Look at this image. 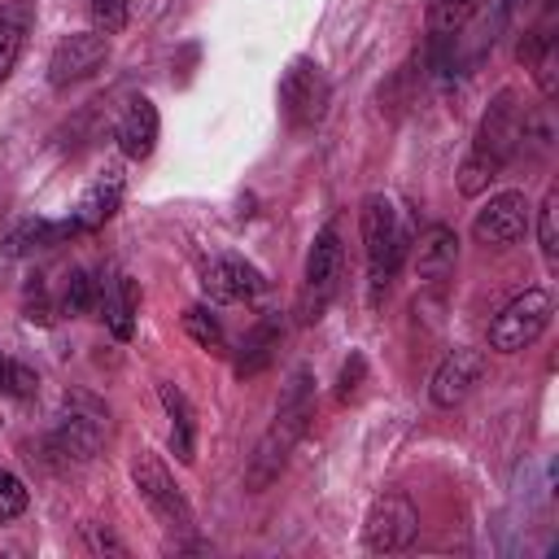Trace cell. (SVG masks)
Returning <instances> with one entry per match:
<instances>
[{"label":"cell","mask_w":559,"mask_h":559,"mask_svg":"<svg viewBox=\"0 0 559 559\" xmlns=\"http://www.w3.org/2000/svg\"><path fill=\"white\" fill-rule=\"evenodd\" d=\"M520 131H524V114L515 105L511 92H498L493 105L480 114V127L472 135V148L459 166V192L463 197H480L502 170L507 162L520 153Z\"/></svg>","instance_id":"1"},{"label":"cell","mask_w":559,"mask_h":559,"mask_svg":"<svg viewBox=\"0 0 559 559\" xmlns=\"http://www.w3.org/2000/svg\"><path fill=\"white\" fill-rule=\"evenodd\" d=\"M310 415H314V384H310V371L297 367L293 380H288V389H284V397H280V406H275L271 428L262 432V441H258V450L249 459V472H245V485L249 489H266L271 480H280V472H284L297 437L306 432V419Z\"/></svg>","instance_id":"2"},{"label":"cell","mask_w":559,"mask_h":559,"mask_svg":"<svg viewBox=\"0 0 559 559\" xmlns=\"http://www.w3.org/2000/svg\"><path fill=\"white\" fill-rule=\"evenodd\" d=\"M358 231H362V253H367V288H371V306L384 301L397 266H402V253H406V231L397 223V210L384 192H371L362 197L358 205Z\"/></svg>","instance_id":"3"},{"label":"cell","mask_w":559,"mask_h":559,"mask_svg":"<svg viewBox=\"0 0 559 559\" xmlns=\"http://www.w3.org/2000/svg\"><path fill=\"white\" fill-rule=\"evenodd\" d=\"M341 258H345L341 253V231H336V223H328L314 236L310 253H306L301 293H297V319L301 323L323 319V310H328V301L336 297V284H341Z\"/></svg>","instance_id":"4"},{"label":"cell","mask_w":559,"mask_h":559,"mask_svg":"<svg viewBox=\"0 0 559 559\" xmlns=\"http://www.w3.org/2000/svg\"><path fill=\"white\" fill-rule=\"evenodd\" d=\"M131 480H135L140 498L148 502V511L162 520L166 533H192V507H188L183 489L175 485V476H170V467L162 463L157 450H140L131 459Z\"/></svg>","instance_id":"5"},{"label":"cell","mask_w":559,"mask_h":559,"mask_svg":"<svg viewBox=\"0 0 559 559\" xmlns=\"http://www.w3.org/2000/svg\"><path fill=\"white\" fill-rule=\"evenodd\" d=\"M550 314H555V301L546 288H524L520 297H511L493 323H489V349L498 354H520L528 349L546 328H550Z\"/></svg>","instance_id":"6"},{"label":"cell","mask_w":559,"mask_h":559,"mask_svg":"<svg viewBox=\"0 0 559 559\" xmlns=\"http://www.w3.org/2000/svg\"><path fill=\"white\" fill-rule=\"evenodd\" d=\"M328 100H332V83L323 66L310 57H297L280 79V109L288 127H314L328 114Z\"/></svg>","instance_id":"7"},{"label":"cell","mask_w":559,"mask_h":559,"mask_svg":"<svg viewBox=\"0 0 559 559\" xmlns=\"http://www.w3.org/2000/svg\"><path fill=\"white\" fill-rule=\"evenodd\" d=\"M419 533V511L406 493L389 489L380 493L371 507H367V520H362V546L371 555H393V550H406Z\"/></svg>","instance_id":"8"},{"label":"cell","mask_w":559,"mask_h":559,"mask_svg":"<svg viewBox=\"0 0 559 559\" xmlns=\"http://www.w3.org/2000/svg\"><path fill=\"white\" fill-rule=\"evenodd\" d=\"M109 61V35L100 31H74L66 35L52 57H48V83L61 92V87H74L83 79H92L100 66Z\"/></svg>","instance_id":"9"},{"label":"cell","mask_w":559,"mask_h":559,"mask_svg":"<svg viewBox=\"0 0 559 559\" xmlns=\"http://www.w3.org/2000/svg\"><path fill=\"white\" fill-rule=\"evenodd\" d=\"M528 218H533L528 197L515 192V188H507V192H493V197L476 210V218H472V236H476L480 245L502 249V245H515V240L528 231Z\"/></svg>","instance_id":"10"},{"label":"cell","mask_w":559,"mask_h":559,"mask_svg":"<svg viewBox=\"0 0 559 559\" xmlns=\"http://www.w3.org/2000/svg\"><path fill=\"white\" fill-rule=\"evenodd\" d=\"M105 428H109L105 411L87 397H74V402H66V411L52 428V450L66 459H92L105 441Z\"/></svg>","instance_id":"11"},{"label":"cell","mask_w":559,"mask_h":559,"mask_svg":"<svg viewBox=\"0 0 559 559\" xmlns=\"http://www.w3.org/2000/svg\"><path fill=\"white\" fill-rule=\"evenodd\" d=\"M480 376H485V349L454 345V349L437 362V371H432V380H428V397H432V406H441V411L459 406V402L480 384Z\"/></svg>","instance_id":"12"},{"label":"cell","mask_w":559,"mask_h":559,"mask_svg":"<svg viewBox=\"0 0 559 559\" xmlns=\"http://www.w3.org/2000/svg\"><path fill=\"white\" fill-rule=\"evenodd\" d=\"M201 293L210 301H253L262 293V271L236 253H214L201 266Z\"/></svg>","instance_id":"13"},{"label":"cell","mask_w":559,"mask_h":559,"mask_svg":"<svg viewBox=\"0 0 559 559\" xmlns=\"http://www.w3.org/2000/svg\"><path fill=\"white\" fill-rule=\"evenodd\" d=\"M122 192H127V175H122V166H105V170H96V179L83 188V197H79V205H74V227L79 231H96V227H105L114 214H118V205H122Z\"/></svg>","instance_id":"14"},{"label":"cell","mask_w":559,"mask_h":559,"mask_svg":"<svg viewBox=\"0 0 559 559\" xmlns=\"http://www.w3.org/2000/svg\"><path fill=\"white\" fill-rule=\"evenodd\" d=\"M157 135H162L157 105H153L148 96H131L127 109H122V118H118V131H114L122 157H127V162H144V157H153Z\"/></svg>","instance_id":"15"},{"label":"cell","mask_w":559,"mask_h":559,"mask_svg":"<svg viewBox=\"0 0 559 559\" xmlns=\"http://www.w3.org/2000/svg\"><path fill=\"white\" fill-rule=\"evenodd\" d=\"M454 262H459V236H454V227H445V223L428 227V231L419 236V249H415V271H419V280L441 284L445 275H454Z\"/></svg>","instance_id":"16"},{"label":"cell","mask_w":559,"mask_h":559,"mask_svg":"<svg viewBox=\"0 0 559 559\" xmlns=\"http://www.w3.org/2000/svg\"><path fill=\"white\" fill-rule=\"evenodd\" d=\"M280 336H284V319L280 314H262L249 332H245V341H240V349H236V376H258L262 367H271V358H275V349H280Z\"/></svg>","instance_id":"17"},{"label":"cell","mask_w":559,"mask_h":559,"mask_svg":"<svg viewBox=\"0 0 559 559\" xmlns=\"http://www.w3.org/2000/svg\"><path fill=\"white\" fill-rule=\"evenodd\" d=\"M135 314H140V288L131 275H114L105 280V297H100V319L118 341H131L135 332Z\"/></svg>","instance_id":"18"},{"label":"cell","mask_w":559,"mask_h":559,"mask_svg":"<svg viewBox=\"0 0 559 559\" xmlns=\"http://www.w3.org/2000/svg\"><path fill=\"white\" fill-rule=\"evenodd\" d=\"M157 393H162V406H166V419H170V454L179 463H192L197 459V415H192V402L170 380H162Z\"/></svg>","instance_id":"19"},{"label":"cell","mask_w":559,"mask_h":559,"mask_svg":"<svg viewBox=\"0 0 559 559\" xmlns=\"http://www.w3.org/2000/svg\"><path fill=\"white\" fill-rule=\"evenodd\" d=\"M31 0H13L0 9V87L9 83V74L17 70V57L26 48V35H31Z\"/></svg>","instance_id":"20"},{"label":"cell","mask_w":559,"mask_h":559,"mask_svg":"<svg viewBox=\"0 0 559 559\" xmlns=\"http://www.w3.org/2000/svg\"><path fill=\"white\" fill-rule=\"evenodd\" d=\"M70 236H79L74 218H61V223H52V218H26V223H17L9 231L4 253L9 258H22V253H35V249H52V245H61Z\"/></svg>","instance_id":"21"},{"label":"cell","mask_w":559,"mask_h":559,"mask_svg":"<svg viewBox=\"0 0 559 559\" xmlns=\"http://www.w3.org/2000/svg\"><path fill=\"white\" fill-rule=\"evenodd\" d=\"M100 297H105V280H96L92 271H70L57 297V314H100Z\"/></svg>","instance_id":"22"},{"label":"cell","mask_w":559,"mask_h":559,"mask_svg":"<svg viewBox=\"0 0 559 559\" xmlns=\"http://www.w3.org/2000/svg\"><path fill=\"white\" fill-rule=\"evenodd\" d=\"M520 61L533 66V79H537V92L550 100L555 87H559V74H555V61H559V44L550 31H537L533 44H520Z\"/></svg>","instance_id":"23"},{"label":"cell","mask_w":559,"mask_h":559,"mask_svg":"<svg viewBox=\"0 0 559 559\" xmlns=\"http://www.w3.org/2000/svg\"><path fill=\"white\" fill-rule=\"evenodd\" d=\"M489 0H428V31L432 35H459Z\"/></svg>","instance_id":"24"},{"label":"cell","mask_w":559,"mask_h":559,"mask_svg":"<svg viewBox=\"0 0 559 559\" xmlns=\"http://www.w3.org/2000/svg\"><path fill=\"white\" fill-rule=\"evenodd\" d=\"M555 218H559V188L550 183L546 197H542V205H537V249H542L546 266L559 262V231H555Z\"/></svg>","instance_id":"25"},{"label":"cell","mask_w":559,"mask_h":559,"mask_svg":"<svg viewBox=\"0 0 559 559\" xmlns=\"http://www.w3.org/2000/svg\"><path fill=\"white\" fill-rule=\"evenodd\" d=\"M183 332L201 345V349H223V323H218V314H210V306H188L183 310Z\"/></svg>","instance_id":"26"},{"label":"cell","mask_w":559,"mask_h":559,"mask_svg":"<svg viewBox=\"0 0 559 559\" xmlns=\"http://www.w3.org/2000/svg\"><path fill=\"white\" fill-rule=\"evenodd\" d=\"M87 9H92V26L100 35H118L131 17V0H92Z\"/></svg>","instance_id":"27"},{"label":"cell","mask_w":559,"mask_h":559,"mask_svg":"<svg viewBox=\"0 0 559 559\" xmlns=\"http://www.w3.org/2000/svg\"><path fill=\"white\" fill-rule=\"evenodd\" d=\"M22 314H26L31 323H52V314H57V301L48 297V288H44L39 275L22 288Z\"/></svg>","instance_id":"28"},{"label":"cell","mask_w":559,"mask_h":559,"mask_svg":"<svg viewBox=\"0 0 559 559\" xmlns=\"http://www.w3.org/2000/svg\"><path fill=\"white\" fill-rule=\"evenodd\" d=\"M26 502H31L26 485H22L9 467H0V524H4V520H17V515L26 511Z\"/></svg>","instance_id":"29"},{"label":"cell","mask_w":559,"mask_h":559,"mask_svg":"<svg viewBox=\"0 0 559 559\" xmlns=\"http://www.w3.org/2000/svg\"><path fill=\"white\" fill-rule=\"evenodd\" d=\"M362 376H367V358H362V354H349V362H345V367H341V376H336V402L358 397Z\"/></svg>","instance_id":"30"},{"label":"cell","mask_w":559,"mask_h":559,"mask_svg":"<svg viewBox=\"0 0 559 559\" xmlns=\"http://www.w3.org/2000/svg\"><path fill=\"white\" fill-rule=\"evenodd\" d=\"M35 389H39V376H35L26 362H13V358H9V371H4V393H9V397H35Z\"/></svg>","instance_id":"31"},{"label":"cell","mask_w":559,"mask_h":559,"mask_svg":"<svg viewBox=\"0 0 559 559\" xmlns=\"http://www.w3.org/2000/svg\"><path fill=\"white\" fill-rule=\"evenodd\" d=\"M83 533H87V546H92V550H114V555H122V542H114V537H109V533H100L96 524H87Z\"/></svg>","instance_id":"32"},{"label":"cell","mask_w":559,"mask_h":559,"mask_svg":"<svg viewBox=\"0 0 559 559\" xmlns=\"http://www.w3.org/2000/svg\"><path fill=\"white\" fill-rule=\"evenodd\" d=\"M4 371H9V358L0 354V393H4Z\"/></svg>","instance_id":"33"}]
</instances>
